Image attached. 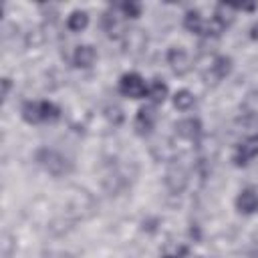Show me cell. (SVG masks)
Instances as JSON below:
<instances>
[{
    "mask_svg": "<svg viewBox=\"0 0 258 258\" xmlns=\"http://www.w3.org/2000/svg\"><path fill=\"white\" fill-rule=\"evenodd\" d=\"M34 157H36V163L44 171H48L50 175H54V177H60V175H67V173L73 171V161L69 157H64L60 151L52 149V147L38 149Z\"/></svg>",
    "mask_w": 258,
    "mask_h": 258,
    "instance_id": "6da1fadb",
    "label": "cell"
},
{
    "mask_svg": "<svg viewBox=\"0 0 258 258\" xmlns=\"http://www.w3.org/2000/svg\"><path fill=\"white\" fill-rule=\"evenodd\" d=\"M187 179H189V173L183 163H179V161L169 163V167L165 171V185L171 194H181L187 185Z\"/></svg>",
    "mask_w": 258,
    "mask_h": 258,
    "instance_id": "7a4b0ae2",
    "label": "cell"
},
{
    "mask_svg": "<svg viewBox=\"0 0 258 258\" xmlns=\"http://www.w3.org/2000/svg\"><path fill=\"white\" fill-rule=\"evenodd\" d=\"M119 93L125 95V97H131V99H141V97H145L147 87H145L143 77L137 75V73H125V75L119 79Z\"/></svg>",
    "mask_w": 258,
    "mask_h": 258,
    "instance_id": "3957f363",
    "label": "cell"
},
{
    "mask_svg": "<svg viewBox=\"0 0 258 258\" xmlns=\"http://www.w3.org/2000/svg\"><path fill=\"white\" fill-rule=\"evenodd\" d=\"M155 121H157V113H155V107L151 105H145L137 111L135 115V131L139 135H147L151 133V129L155 127Z\"/></svg>",
    "mask_w": 258,
    "mask_h": 258,
    "instance_id": "277c9868",
    "label": "cell"
},
{
    "mask_svg": "<svg viewBox=\"0 0 258 258\" xmlns=\"http://www.w3.org/2000/svg\"><path fill=\"white\" fill-rule=\"evenodd\" d=\"M256 155H258V135L244 139V141L236 147L234 163H236V165H246V163L252 161Z\"/></svg>",
    "mask_w": 258,
    "mask_h": 258,
    "instance_id": "5b68a950",
    "label": "cell"
},
{
    "mask_svg": "<svg viewBox=\"0 0 258 258\" xmlns=\"http://www.w3.org/2000/svg\"><path fill=\"white\" fill-rule=\"evenodd\" d=\"M167 62H169L171 71L177 75H185L189 71V56L181 46H171L167 50Z\"/></svg>",
    "mask_w": 258,
    "mask_h": 258,
    "instance_id": "8992f818",
    "label": "cell"
},
{
    "mask_svg": "<svg viewBox=\"0 0 258 258\" xmlns=\"http://www.w3.org/2000/svg\"><path fill=\"white\" fill-rule=\"evenodd\" d=\"M236 208L242 214H254L258 212V191L254 187H244L236 198Z\"/></svg>",
    "mask_w": 258,
    "mask_h": 258,
    "instance_id": "52a82bcc",
    "label": "cell"
},
{
    "mask_svg": "<svg viewBox=\"0 0 258 258\" xmlns=\"http://www.w3.org/2000/svg\"><path fill=\"white\" fill-rule=\"evenodd\" d=\"M175 131L183 139H198L202 135V123L198 119H194V117L181 119V121L175 123Z\"/></svg>",
    "mask_w": 258,
    "mask_h": 258,
    "instance_id": "ba28073f",
    "label": "cell"
},
{
    "mask_svg": "<svg viewBox=\"0 0 258 258\" xmlns=\"http://www.w3.org/2000/svg\"><path fill=\"white\" fill-rule=\"evenodd\" d=\"M97 58V52L91 44H79L73 52V62L75 67H81V69H89Z\"/></svg>",
    "mask_w": 258,
    "mask_h": 258,
    "instance_id": "9c48e42d",
    "label": "cell"
},
{
    "mask_svg": "<svg viewBox=\"0 0 258 258\" xmlns=\"http://www.w3.org/2000/svg\"><path fill=\"white\" fill-rule=\"evenodd\" d=\"M183 26H185L189 32H196V34H204V32H206V22H204V18H202V14H200L198 10H187V12H185Z\"/></svg>",
    "mask_w": 258,
    "mask_h": 258,
    "instance_id": "30bf717a",
    "label": "cell"
},
{
    "mask_svg": "<svg viewBox=\"0 0 258 258\" xmlns=\"http://www.w3.org/2000/svg\"><path fill=\"white\" fill-rule=\"evenodd\" d=\"M20 115L26 123H40L42 113H40V101H26L20 109Z\"/></svg>",
    "mask_w": 258,
    "mask_h": 258,
    "instance_id": "8fae6325",
    "label": "cell"
},
{
    "mask_svg": "<svg viewBox=\"0 0 258 258\" xmlns=\"http://www.w3.org/2000/svg\"><path fill=\"white\" fill-rule=\"evenodd\" d=\"M87 24H89V14H87L85 10H73V12L69 14V18H67V26H69V30H73V32L85 30Z\"/></svg>",
    "mask_w": 258,
    "mask_h": 258,
    "instance_id": "7c38bea8",
    "label": "cell"
},
{
    "mask_svg": "<svg viewBox=\"0 0 258 258\" xmlns=\"http://www.w3.org/2000/svg\"><path fill=\"white\" fill-rule=\"evenodd\" d=\"M210 69H212L214 79H218V81L220 79H226L230 75V71H232V58L230 56H216Z\"/></svg>",
    "mask_w": 258,
    "mask_h": 258,
    "instance_id": "4fadbf2b",
    "label": "cell"
},
{
    "mask_svg": "<svg viewBox=\"0 0 258 258\" xmlns=\"http://www.w3.org/2000/svg\"><path fill=\"white\" fill-rule=\"evenodd\" d=\"M214 20H216V24H218L220 28L230 26L232 20H234V6H230V4H218V6H216V16H214Z\"/></svg>",
    "mask_w": 258,
    "mask_h": 258,
    "instance_id": "5bb4252c",
    "label": "cell"
},
{
    "mask_svg": "<svg viewBox=\"0 0 258 258\" xmlns=\"http://www.w3.org/2000/svg\"><path fill=\"white\" fill-rule=\"evenodd\" d=\"M147 95L153 103H163L165 97H167V85L161 79H153L151 85L147 87Z\"/></svg>",
    "mask_w": 258,
    "mask_h": 258,
    "instance_id": "9a60e30c",
    "label": "cell"
},
{
    "mask_svg": "<svg viewBox=\"0 0 258 258\" xmlns=\"http://www.w3.org/2000/svg\"><path fill=\"white\" fill-rule=\"evenodd\" d=\"M187 246L181 242H165L161 248V258H185Z\"/></svg>",
    "mask_w": 258,
    "mask_h": 258,
    "instance_id": "2e32d148",
    "label": "cell"
},
{
    "mask_svg": "<svg viewBox=\"0 0 258 258\" xmlns=\"http://www.w3.org/2000/svg\"><path fill=\"white\" fill-rule=\"evenodd\" d=\"M194 103H196V97H194V93H189L187 89H181V91H177V93L173 95V105H175V109H179V111L191 109Z\"/></svg>",
    "mask_w": 258,
    "mask_h": 258,
    "instance_id": "e0dca14e",
    "label": "cell"
},
{
    "mask_svg": "<svg viewBox=\"0 0 258 258\" xmlns=\"http://www.w3.org/2000/svg\"><path fill=\"white\" fill-rule=\"evenodd\" d=\"M40 113L42 121H56L60 117V109L50 101H40Z\"/></svg>",
    "mask_w": 258,
    "mask_h": 258,
    "instance_id": "ac0fdd59",
    "label": "cell"
},
{
    "mask_svg": "<svg viewBox=\"0 0 258 258\" xmlns=\"http://www.w3.org/2000/svg\"><path fill=\"white\" fill-rule=\"evenodd\" d=\"M103 28H105V32H107L109 36H117L119 30H121V24H119V20L115 18V14L107 12V14L103 16Z\"/></svg>",
    "mask_w": 258,
    "mask_h": 258,
    "instance_id": "d6986e66",
    "label": "cell"
},
{
    "mask_svg": "<svg viewBox=\"0 0 258 258\" xmlns=\"http://www.w3.org/2000/svg\"><path fill=\"white\" fill-rule=\"evenodd\" d=\"M119 8H121L123 16H127V18H137L141 12V4H137V2H123Z\"/></svg>",
    "mask_w": 258,
    "mask_h": 258,
    "instance_id": "ffe728a7",
    "label": "cell"
},
{
    "mask_svg": "<svg viewBox=\"0 0 258 258\" xmlns=\"http://www.w3.org/2000/svg\"><path fill=\"white\" fill-rule=\"evenodd\" d=\"M107 119L113 123V125H119L121 121H123V113H121V109L117 107V105H113V107H107Z\"/></svg>",
    "mask_w": 258,
    "mask_h": 258,
    "instance_id": "44dd1931",
    "label": "cell"
},
{
    "mask_svg": "<svg viewBox=\"0 0 258 258\" xmlns=\"http://www.w3.org/2000/svg\"><path fill=\"white\" fill-rule=\"evenodd\" d=\"M252 254L258 258V232H256L254 238H252Z\"/></svg>",
    "mask_w": 258,
    "mask_h": 258,
    "instance_id": "7402d4cb",
    "label": "cell"
},
{
    "mask_svg": "<svg viewBox=\"0 0 258 258\" xmlns=\"http://www.w3.org/2000/svg\"><path fill=\"white\" fill-rule=\"evenodd\" d=\"M2 85H4V91H2V97L6 99V97H8V91H10V79H4V81H2Z\"/></svg>",
    "mask_w": 258,
    "mask_h": 258,
    "instance_id": "603a6c76",
    "label": "cell"
},
{
    "mask_svg": "<svg viewBox=\"0 0 258 258\" xmlns=\"http://www.w3.org/2000/svg\"><path fill=\"white\" fill-rule=\"evenodd\" d=\"M252 38H258V24L252 26Z\"/></svg>",
    "mask_w": 258,
    "mask_h": 258,
    "instance_id": "cb8c5ba5",
    "label": "cell"
}]
</instances>
